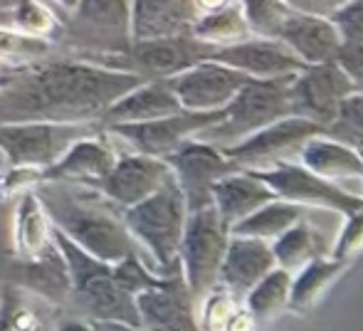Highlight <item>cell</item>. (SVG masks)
Listing matches in <instances>:
<instances>
[{"label": "cell", "instance_id": "38", "mask_svg": "<svg viewBox=\"0 0 363 331\" xmlns=\"http://www.w3.org/2000/svg\"><path fill=\"white\" fill-rule=\"evenodd\" d=\"M324 134L336 141H344L363 156V91H354L341 101L339 114Z\"/></svg>", "mask_w": 363, "mask_h": 331}, {"label": "cell", "instance_id": "48", "mask_svg": "<svg viewBox=\"0 0 363 331\" xmlns=\"http://www.w3.org/2000/svg\"><path fill=\"white\" fill-rule=\"evenodd\" d=\"M3 72H5V69H3V67H0V77H3Z\"/></svg>", "mask_w": 363, "mask_h": 331}, {"label": "cell", "instance_id": "18", "mask_svg": "<svg viewBox=\"0 0 363 331\" xmlns=\"http://www.w3.org/2000/svg\"><path fill=\"white\" fill-rule=\"evenodd\" d=\"M211 60L245 74L247 79H277L304 69V64L279 40L247 38L242 43L213 50Z\"/></svg>", "mask_w": 363, "mask_h": 331}, {"label": "cell", "instance_id": "5", "mask_svg": "<svg viewBox=\"0 0 363 331\" xmlns=\"http://www.w3.org/2000/svg\"><path fill=\"white\" fill-rule=\"evenodd\" d=\"M52 242L62 252L72 279V294L67 307L74 309V317L86 322H114L126 327H139L136 299L116 284L111 264L86 254L82 247L69 242L52 228Z\"/></svg>", "mask_w": 363, "mask_h": 331}, {"label": "cell", "instance_id": "11", "mask_svg": "<svg viewBox=\"0 0 363 331\" xmlns=\"http://www.w3.org/2000/svg\"><path fill=\"white\" fill-rule=\"evenodd\" d=\"M324 126L314 124L301 116H289L257 134L247 136L245 141L235 144L233 149H225L223 154L233 161L240 171H262L274 164L289 161L294 151H301L304 144L314 136L324 134Z\"/></svg>", "mask_w": 363, "mask_h": 331}, {"label": "cell", "instance_id": "15", "mask_svg": "<svg viewBox=\"0 0 363 331\" xmlns=\"http://www.w3.org/2000/svg\"><path fill=\"white\" fill-rule=\"evenodd\" d=\"M245 82H247L245 74L225 67L216 60H206V62L166 79L168 89L173 91L181 109L198 111V114L223 111L242 89Z\"/></svg>", "mask_w": 363, "mask_h": 331}, {"label": "cell", "instance_id": "43", "mask_svg": "<svg viewBox=\"0 0 363 331\" xmlns=\"http://www.w3.org/2000/svg\"><path fill=\"white\" fill-rule=\"evenodd\" d=\"M55 331H94V327H91L86 319L74 317V314H67V317H60L57 329Z\"/></svg>", "mask_w": 363, "mask_h": 331}, {"label": "cell", "instance_id": "1", "mask_svg": "<svg viewBox=\"0 0 363 331\" xmlns=\"http://www.w3.org/2000/svg\"><path fill=\"white\" fill-rule=\"evenodd\" d=\"M146 82L129 69L50 57L0 77V124H101L116 99Z\"/></svg>", "mask_w": 363, "mask_h": 331}, {"label": "cell", "instance_id": "16", "mask_svg": "<svg viewBox=\"0 0 363 331\" xmlns=\"http://www.w3.org/2000/svg\"><path fill=\"white\" fill-rule=\"evenodd\" d=\"M171 178L173 173L163 159L121 154L96 191L119 211H129V208L139 206L141 201H146L148 196H153Z\"/></svg>", "mask_w": 363, "mask_h": 331}, {"label": "cell", "instance_id": "20", "mask_svg": "<svg viewBox=\"0 0 363 331\" xmlns=\"http://www.w3.org/2000/svg\"><path fill=\"white\" fill-rule=\"evenodd\" d=\"M5 282L35 294V297H40L43 302L52 304L57 309L67 307L69 294H72V279H69L67 262H65L62 252H60L55 242L50 247H45L40 254H35V257L13 259Z\"/></svg>", "mask_w": 363, "mask_h": 331}, {"label": "cell", "instance_id": "23", "mask_svg": "<svg viewBox=\"0 0 363 331\" xmlns=\"http://www.w3.org/2000/svg\"><path fill=\"white\" fill-rule=\"evenodd\" d=\"M274 193L250 171H235L230 176L220 178L211 191V203L218 211L225 228H235L247 215L259 211L262 206L274 201Z\"/></svg>", "mask_w": 363, "mask_h": 331}, {"label": "cell", "instance_id": "27", "mask_svg": "<svg viewBox=\"0 0 363 331\" xmlns=\"http://www.w3.org/2000/svg\"><path fill=\"white\" fill-rule=\"evenodd\" d=\"M301 166L316 173L319 178L336 183L344 178H361L363 181V156L344 141H336L326 134H319L304 144L299 151Z\"/></svg>", "mask_w": 363, "mask_h": 331}, {"label": "cell", "instance_id": "46", "mask_svg": "<svg viewBox=\"0 0 363 331\" xmlns=\"http://www.w3.org/2000/svg\"><path fill=\"white\" fill-rule=\"evenodd\" d=\"M50 3H52L55 8L60 10V15H62V18H65V15H67L69 10H72L74 5H77V0H50Z\"/></svg>", "mask_w": 363, "mask_h": 331}, {"label": "cell", "instance_id": "47", "mask_svg": "<svg viewBox=\"0 0 363 331\" xmlns=\"http://www.w3.org/2000/svg\"><path fill=\"white\" fill-rule=\"evenodd\" d=\"M48 3H50V0H48ZM15 5H18V0H0V10H3V15H5V18H3V25L8 23V15H10V10H13Z\"/></svg>", "mask_w": 363, "mask_h": 331}, {"label": "cell", "instance_id": "10", "mask_svg": "<svg viewBox=\"0 0 363 331\" xmlns=\"http://www.w3.org/2000/svg\"><path fill=\"white\" fill-rule=\"evenodd\" d=\"M250 173H255L279 201L294 203L304 211L306 208H324V211H334L349 218L363 208V196L344 191L341 186L319 178L316 173L306 171L304 166L294 164V161H282V164Z\"/></svg>", "mask_w": 363, "mask_h": 331}, {"label": "cell", "instance_id": "7", "mask_svg": "<svg viewBox=\"0 0 363 331\" xmlns=\"http://www.w3.org/2000/svg\"><path fill=\"white\" fill-rule=\"evenodd\" d=\"M228 240L230 230L213 206L188 213L181 249H178V267L196 307L211 289L218 287V272L228 249Z\"/></svg>", "mask_w": 363, "mask_h": 331}, {"label": "cell", "instance_id": "36", "mask_svg": "<svg viewBox=\"0 0 363 331\" xmlns=\"http://www.w3.org/2000/svg\"><path fill=\"white\" fill-rule=\"evenodd\" d=\"M5 25L25 35H33V38L55 43L60 38V28H62V15L48 0H18Z\"/></svg>", "mask_w": 363, "mask_h": 331}, {"label": "cell", "instance_id": "30", "mask_svg": "<svg viewBox=\"0 0 363 331\" xmlns=\"http://www.w3.org/2000/svg\"><path fill=\"white\" fill-rule=\"evenodd\" d=\"M331 23L341 38L336 64L354 82L356 91H363V0H349L331 15Z\"/></svg>", "mask_w": 363, "mask_h": 331}, {"label": "cell", "instance_id": "13", "mask_svg": "<svg viewBox=\"0 0 363 331\" xmlns=\"http://www.w3.org/2000/svg\"><path fill=\"white\" fill-rule=\"evenodd\" d=\"M171 168L183 198H186L188 213L201 211L211 203V191L220 178L240 171L228 156L211 144L191 139L168 159H163Z\"/></svg>", "mask_w": 363, "mask_h": 331}, {"label": "cell", "instance_id": "6", "mask_svg": "<svg viewBox=\"0 0 363 331\" xmlns=\"http://www.w3.org/2000/svg\"><path fill=\"white\" fill-rule=\"evenodd\" d=\"M291 79L294 74L277 79H247L235 99L223 109V119L201 131L198 141L225 151L247 136L294 116L289 96Z\"/></svg>", "mask_w": 363, "mask_h": 331}, {"label": "cell", "instance_id": "37", "mask_svg": "<svg viewBox=\"0 0 363 331\" xmlns=\"http://www.w3.org/2000/svg\"><path fill=\"white\" fill-rule=\"evenodd\" d=\"M240 5H242L252 38L277 40L279 30L294 13L284 0H240Z\"/></svg>", "mask_w": 363, "mask_h": 331}, {"label": "cell", "instance_id": "39", "mask_svg": "<svg viewBox=\"0 0 363 331\" xmlns=\"http://www.w3.org/2000/svg\"><path fill=\"white\" fill-rule=\"evenodd\" d=\"M238 307L240 304L223 287L211 289L196 307L198 327H201V331H225L233 314L238 312Z\"/></svg>", "mask_w": 363, "mask_h": 331}, {"label": "cell", "instance_id": "21", "mask_svg": "<svg viewBox=\"0 0 363 331\" xmlns=\"http://www.w3.org/2000/svg\"><path fill=\"white\" fill-rule=\"evenodd\" d=\"M277 267L272 257L269 242L255 240V237L230 235L225 249L223 264L218 272V287H223L238 304L250 294V289L267 277Z\"/></svg>", "mask_w": 363, "mask_h": 331}, {"label": "cell", "instance_id": "41", "mask_svg": "<svg viewBox=\"0 0 363 331\" xmlns=\"http://www.w3.org/2000/svg\"><path fill=\"white\" fill-rule=\"evenodd\" d=\"M294 13L319 15V18H331L339 8H344L349 0H284Z\"/></svg>", "mask_w": 363, "mask_h": 331}, {"label": "cell", "instance_id": "32", "mask_svg": "<svg viewBox=\"0 0 363 331\" xmlns=\"http://www.w3.org/2000/svg\"><path fill=\"white\" fill-rule=\"evenodd\" d=\"M299 220H304V208L274 198L272 203L262 206L259 211H255L252 215L245 218L242 223L230 228V235L255 237V240L272 242V240H277L282 232H287L291 225H296Z\"/></svg>", "mask_w": 363, "mask_h": 331}, {"label": "cell", "instance_id": "22", "mask_svg": "<svg viewBox=\"0 0 363 331\" xmlns=\"http://www.w3.org/2000/svg\"><path fill=\"white\" fill-rule=\"evenodd\" d=\"M277 40L304 67L336 62V55L341 47L339 30L331 23V18L304 13H291L284 28L279 30Z\"/></svg>", "mask_w": 363, "mask_h": 331}, {"label": "cell", "instance_id": "35", "mask_svg": "<svg viewBox=\"0 0 363 331\" xmlns=\"http://www.w3.org/2000/svg\"><path fill=\"white\" fill-rule=\"evenodd\" d=\"M55 43L43 38H33L10 25H0V67L8 69H23L40 64L45 60L55 57Z\"/></svg>", "mask_w": 363, "mask_h": 331}, {"label": "cell", "instance_id": "34", "mask_svg": "<svg viewBox=\"0 0 363 331\" xmlns=\"http://www.w3.org/2000/svg\"><path fill=\"white\" fill-rule=\"evenodd\" d=\"M289 289H291V274L284 269L274 267L267 277H262L250 294L242 299V307L255 319V324H262L274 319L279 312L289 307Z\"/></svg>", "mask_w": 363, "mask_h": 331}, {"label": "cell", "instance_id": "8", "mask_svg": "<svg viewBox=\"0 0 363 331\" xmlns=\"http://www.w3.org/2000/svg\"><path fill=\"white\" fill-rule=\"evenodd\" d=\"M101 124H0V156L8 168H33L45 173L84 136Z\"/></svg>", "mask_w": 363, "mask_h": 331}, {"label": "cell", "instance_id": "19", "mask_svg": "<svg viewBox=\"0 0 363 331\" xmlns=\"http://www.w3.org/2000/svg\"><path fill=\"white\" fill-rule=\"evenodd\" d=\"M119 149L106 136V131H96L91 136L79 139L52 168L43 173V181L69 183V186L99 188V183L109 176L119 159Z\"/></svg>", "mask_w": 363, "mask_h": 331}, {"label": "cell", "instance_id": "14", "mask_svg": "<svg viewBox=\"0 0 363 331\" xmlns=\"http://www.w3.org/2000/svg\"><path fill=\"white\" fill-rule=\"evenodd\" d=\"M213 50L216 47L196 40L191 33L158 40H141V43L131 45V52L126 57V69L144 79L166 82V79L211 60Z\"/></svg>", "mask_w": 363, "mask_h": 331}, {"label": "cell", "instance_id": "26", "mask_svg": "<svg viewBox=\"0 0 363 331\" xmlns=\"http://www.w3.org/2000/svg\"><path fill=\"white\" fill-rule=\"evenodd\" d=\"M62 309L5 282L0 287V331H55Z\"/></svg>", "mask_w": 363, "mask_h": 331}, {"label": "cell", "instance_id": "28", "mask_svg": "<svg viewBox=\"0 0 363 331\" xmlns=\"http://www.w3.org/2000/svg\"><path fill=\"white\" fill-rule=\"evenodd\" d=\"M351 262H341L334 257H314L301 269L291 274V289H289V307L296 314H306L324 299V294L349 272Z\"/></svg>", "mask_w": 363, "mask_h": 331}, {"label": "cell", "instance_id": "9", "mask_svg": "<svg viewBox=\"0 0 363 331\" xmlns=\"http://www.w3.org/2000/svg\"><path fill=\"white\" fill-rule=\"evenodd\" d=\"M223 111H178V114L163 116L146 124H124V126H101L111 141L116 144L119 154H141L153 159H168L176 154L186 141L198 139L201 131L218 124Z\"/></svg>", "mask_w": 363, "mask_h": 331}, {"label": "cell", "instance_id": "4", "mask_svg": "<svg viewBox=\"0 0 363 331\" xmlns=\"http://www.w3.org/2000/svg\"><path fill=\"white\" fill-rule=\"evenodd\" d=\"M188 220V206L176 178L163 183L153 196L124 211V223L141 257L158 277L178 274V249Z\"/></svg>", "mask_w": 363, "mask_h": 331}, {"label": "cell", "instance_id": "42", "mask_svg": "<svg viewBox=\"0 0 363 331\" xmlns=\"http://www.w3.org/2000/svg\"><path fill=\"white\" fill-rule=\"evenodd\" d=\"M255 327H257V324H255V319L250 317L247 309L240 304L238 312H235L233 319L228 322V329H225V331H255Z\"/></svg>", "mask_w": 363, "mask_h": 331}, {"label": "cell", "instance_id": "2", "mask_svg": "<svg viewBox=\"0 0 363 331\" xmlns=\"http://www.w3.org/2000/svg\"><path fill=\"white\" fill-rule=\"evenodd\" d=\"M52 228L86 254L116 264L141 254L124 223V211L111 206L96 188L43 181L35 188Z\"/></svg>", "mask_w": 363, "mask_h": 331}, {"label": "cell", "instance_id": "24", "mask_svg": "<svg viewBox=\"0 0 363 331\" xmlns=\"http://www.w3.org/2000/svg\"><path fill=\"white\" fill-rule=\"evenodd\" d=\"M198 13L191 0H131V35L141 40L188 35Z\"/></svg>", "mask_w": 363, "mask_h": 331}, {"label": "cell", "instance_id": "31", "mask_svg": "<svg viewBox=\"0 0 363 331\" xmlns=\"http://www.w3.org/2000/svg\"><path fill=\"white\" fill-rule=\"evenodd\" d=\"M191 35L216 50L252 38L240 0H230L228 5L213 10V13L198 15L196 23H193V28H191Z\"/></svg>", "mask_w": 363, "mask_h": 331}, {"label": "cell", "instance_id": "17", "mask_svg": "<svg viewBox=\"0 0 363 331\" xmlns=\"http://www.w3.org/2000/svg\"><path fill=\"white\" fill-rule=\"evenodd\" d=\"M136 314L141 331H201L196 302L188 294L181 272L136 294Z\"/></svg>", "mask_w": 363, "mask_h": 331}, {"label": "cell", "instance_id": "45", "mask_svg": "<svg viewBox=\"0 0 363 331\" xmlns=\"http://www.w3.org/2000/svg\"><path fill=\"white\" fill-rule=\"evenodd\" d=\"M94 331H141L139 327H126V324H114V322H89Z\"/></svg>", "mask_w": 363, "mask_h": 331}, {"label": "cell", "instance_id": "29", "mask_svg": "<svg viewBox=\"0 0 363 331\" xmlns=\"http://www.w3.org/2000/svg\"><path fill=\"white\" fill-rule=\"evenodd\" d=\"M52 245V223L35 191L23 193L13 218L15 259H28Z\"/></svg>", "mask_w": 363, "mask_h": 331}, {"label": "cell", "instance_id": "33", "mask_svg": "<svg viewBox=\"0 0 363 331\" xmlns=\"http://www.w3.org/2000/svg\"><path fill=\"white\" fill-rule=\"evenodd\" d=\"M269 249H272L274 264L284 272L294 274L314 257H321V240L309 223L299 220L287 232H282L277 240L269 242Z\"/></svg>", "mask_w": 363, "mask_h": 331}, {"label": "cell", "instance_id": "3", "mask_svg": "<svg viewBox=\"0 0 363 331\" xmlns=\"http://www.w3.org/2000/svg\"><path fill=\"white\" fill-rule=\"evenodd\" d=\"M57 43L69 47L77 60L126 69L134 45L131 0H77L62 18Z\"/></svg>", "mask_w": 363, "mask_h": 331}, {"label": "cell", "instance_id": "25", "mask_svg": "<svg viewBox=\"0 0 363 331\" xmlns=\"http://www.w3.org/2000/svg\"><path fill=\"white\" fill-rule=\"evenodd\" d=\"M178 111L183 109L173 91L168 89V84L158 82V79H146L109 106V111L101 119V126L146 124V121L163 119V116L178 114Z\"/></svg>", "mask_w": 363, "mask_h": 331}, {"label": "cell", "instance_id": "40", "mask_svg": "<svg viewBox=\"0 0 363 331\" xmlns=\"http://www.w3.org/2000/svg\"><path fill=\"white\" fill-rule=\"evenodd\" d=\"M363 252V208L354 215L344 218V228L336 235V242L331 247L329 257L341 259V262H354Z\"/></svg>", "mask_w": 363, "mask_h": 331}, {"label": "cell", "instance_id": "44", "mask_svg": "<svg viewBox=\"0 0 363 331\" xmlns=\"http://www.w3.org/2000/svg\"><path fill=\"white\" fill-rule=\"evenodd\" d=\"M191 3H193V10H196L198 15H203V13H213V10L223 8L230 0H191Z\"/></svg>", "mask_w": 363, "mask_h": 331}, {"label": "cell", "instance_id": "12", "mask_svg": "<svg viewBox=\"0 0 363 331\" xmlns=\"http://www.w3.org/2000/svg\"><path fill=\"white\" fill-rule=\"evenodd\" d=\"M356 91L354 82L344 74L336 62L311 64L291 79V111L294 116L309 119L314 124L329 129L331 121L339 114V106L346 96Z\"/></svg>", "mask_w": 363, "mask_h": 331}]
</instances>
